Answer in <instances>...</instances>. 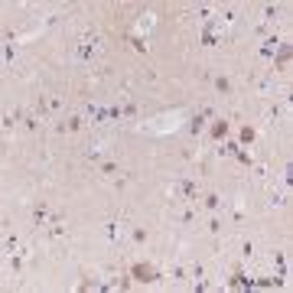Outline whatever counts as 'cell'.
Returning <instances> with one entry per match:
<instances>
[{
  "label": "cell",
  "instance_id": "6da1fadb",
  "mask_svg": "<svg viewBox=\"0 0 293 293\" xmlns=\"http://www.w3.org/2000/svg\"><path fill=\"white\" fill-rule=\"evenodd\" d=\"M134 274H137V280H156V271H153V267H147V264H137V267H134Z\"/></svg>",
  "mask_w": 293,
  "mask_h": 293
}]
</instances>
